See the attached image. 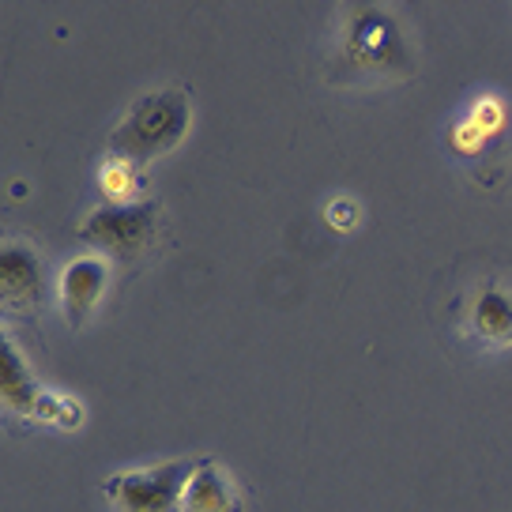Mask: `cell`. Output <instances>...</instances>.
I'll return each mask as SVG.
<instances>
[{"label":"cell","mask_w":512,"mask_h":512,"mask_svg":"<svg viewBox=\"0 0 512 512\" xmlns=\"http://www.w3.org/2000/svg\"><path fill=\"white\" fill-rule=\"evenodd\" d=\"M339 68L351 76H373V80H407L415 72V57L407 49L396 16L377 4L351 8L339 38Z\"/></svg>","instance_id":"cell-2"},{"label":"cell","mask_w":512,"mask_h":512,"mask_svg":"<svg viewBox=\"0 0 512 512\" xmlns=\"http://www.w3.org/2000/svg\"><path fill=\"white\" fill-rule=\"evenodd\" d=\"M471 336L490 347H512V294L497 283H482L467 302Z\"/></svg>","instance_id":"cell-9"},{"label":"cell","mask_w":512,"mask_h":512,"mask_svg":"<svg viewBox=\"0 0 512 512\" xmlns=\"http://www.w3.org/2000/svg\"><path fill=\"white\" fill-rule=\"evenodd\" d=\"M196 475V460L177 456L144 471H117L102 482L113 512H185V494Z\"/></svg>","instance_id":"cell-3"},{"label":"cell","mask_w":512,"mask_h":512,"mask_svg":"<svg viewBox=\"0 0 512 512\" xmlns=\"http://www.w3.org/2000/svg\"><path fill=\"white\" fill-rule=\"evenodd\" d=\"M98 189H102V196H110V204H136V200H147L140 166L121 162V159H110L98 170Z\"/></svg>","instance_id":"cell-10"},{"label":"cell","mask_w":512,"mask_h":512,"mask_svg":"<svg viewBox=\"0 0 512 512\" xmlns=\"http://www.w3.org/2000/svg\"><path fill=\"white\" fill-rule=\"evenodd\" d=\"M192 128V102L181 87L151 91L136 98L110 132V159L147 166L170 155Z\"/></svg>","instance_id":"cell-1"},{"label":"cell","mask_w":512,"mask_h":512,"mask_svg":"<svg viewBox=\"0 0 512 512\" xmlns=\"http://www.w3.org/2000/svg\"><path fill=\"white\" fill-rule=\"evenodd\" d=\"M471 121H475V125L482 128V136L490 140V136H497L501 125H505V110H501L497 98H482V102H475V110H471Z\"/></svg>","instance_id":"cell-11"},{"label":"cell","mask_w":512,"mask_h":512,"mask_svg":"<svg viewBox=\"0 0 512 512\" xmlns=\"http://www.w3.org/2000/svg\"><path fill=\"white\" fill-rule=\"evenodd\" d=\"M354 219H358V208H354L351 200H336L328 208V223H336V230H351Z\"/></svg>","instance_id":"cell-13"},{"label":"cell","mask_w":512,"mask_h":512,"mask_svg":"<svg viewBox=\"0 0 512 512\" xmlns=\"http://www.w3.org/2000/svg\"><path fill=\"white\" fill-rule=\"evenodd\" d=\"M159 234V200H136V204H102L80 226V238L117 256L121 264H132L151 249Z\"/></svg>","instance_id":"cell-5"},{"label":"cell","mask_w":512,"mask_h":512,"mask_svg":"<svg viewBox=\"0 0 512 512\" xmlns=\"http://www.w3.org/2000/svg\"><path fill=\"white\" fill-rule=\"evenodd\" d=\"M0 298L8 309H38L46 298V264L27 241H4L0 249Z\"/></svg>","instance_id":"cell-6"},{"label":"cell","mask_w":512,"mask_h":512,"mask_svg":"<svg viewBox=\"0 0 512 512\" xmlns=\"http://www.w3.org/2000/svg\"><path fill=\"white\" fill-rule=\"evenodd\" d=\"M0 400L12 415L27 418V422H49V426H80L83 407L72 396H57L38 384L34 369L27 366V358L16 351V343L8 336H0Z\"/></svg>","instance_id":"cell-4"},{"label":"cell","mask_w":512,"mask_h":512,"mask_svg":"<svg viewBox=\"0 0 512 512\" xmlns=\"http://www.w3.org/2000/svg\"><path fill=\"white\" fill-rule=\"evenodd\" d=\"M110 287V264L102 256H76L61 272V313L68 328L80 332Z\"/></svg>","instance_id":"cell-7"},{"label":"cell","mask_w":512,"mask_h":512,"mask_svg":"<svg viewBox=\"0 0 512 512\" xmlns=\"http://www.w3.org/2000/svg\"><path fill=\"white\" fill-rule=\"evenodd\" d=\"M185 512H245V494L241 486L223 471L215 456L196 460V475L185 494Z\"/></svg>","instance_id":"cell-8"},{"label":"cell","mask_w":512,"mask_h":512,"mask_svg":"<svg viewBox=\"0 0 512 512\" xmlns=\"http://www.w3.org/2000/svg\"><path fill=\"white\" fill-rule=\"evenodd\" d=\"M452 147H456L460 155H479L482 147H486V136H482V128L467 117L464 125L452 128Z\"/></svg>","instance_id":"cell-12"}]
</instances>
